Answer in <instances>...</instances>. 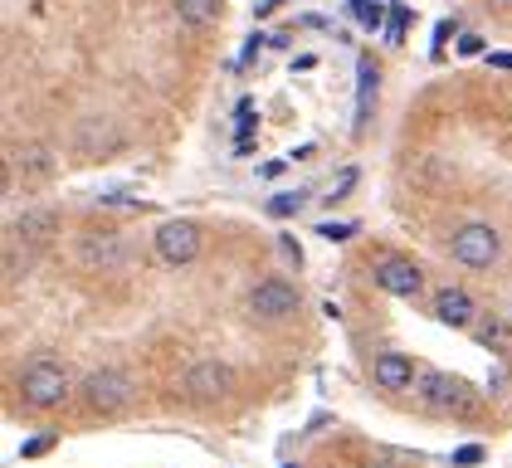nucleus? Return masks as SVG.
Listing matches in <instances>:
<instances>
[{"label": "nucleus", "mask_w": 512, "mask_h": 468, "mask_svg": "<svg viewBox=\"0 0 512 468\" xmlns=\"http://www.w3.org/2000/svg\"><path fill=\"white\" fill-rule=\"evenodd\" d=\"M152 249H157L161 264L186 269V264H196L200 249H205V230H200L196 220H166V225L152 234Z\"/></svg>", "instance_id": "f257e3e1"}, {"label": "nucleus", "mask_w": 512, "mask_h": 468, "mask_svg": "<svg viewBox=\"0 0 512 468\" xmlns=\"http://www.w3.org/2000/svg\"><path fill=\"white\" fill-rule=\"evenodd\" d=\"M449 254L464 264V269H493L498 259H503V234L493 230V225H459L454 239H449Z\"/></svg>", "instance_id": "f03ea898"}, {"label": "nucleus", "mask_w": 512, "mask_h": 468, "mask_svg": "<svg viewBox=\"0 0 512 468\" xmlns=\"http://www.w3.org/2000/svg\"><path fill=\"white\" fill-rule=\"evenodd\" d=\"M20 395H25V405H35V410H54V405H64V395H69V376H64V366H54V361H35V366H25V376H20Z\"/></svg>", "instance_id": "7ed1b4c3"}, {"label": "nucleus", "mask_w": 512, "mask_h": 468, "mask_svg": "<svg viewBox=\"0 0 512 468\" xmlns=\"http://www.w3.org/2000/svg\"><path fill=\"white\" fill-rule=\"evenodd\" d=\"M132 395H137V386H132V376L118 371V366H103V371H93V376L83 381L88 410H103V415H113V410H122V405H132Z\"/></svg>", "instance_id": "20e7f679"}, {"label": "nucleus", "mask_w": 512, "mask_h": 468, "mask_svg": "<svg viewBox=\"0 0 512 468\" xmlns=\"http://www.w3.org/2000/svg\"><path fill=\"white\" fill-rule=\"evenodd\" d=\"M249 312H254L259 322H283V317L298 312V288H293L288 278H264V283H254V293H249Z\"/></svg>", "instance_id": "39448f33"}, {"label": "nucleus", "mask_w": 512, "mask_h": 468, "mask_svg": "<svg viewBox=\"0 0 512 468\" xmlns=\"http://www.w3.org/2000/svg\"><path fill=\"white\" fill-rule=\"evenodd\" d=\"M420 400L439 410V415H449V410H464V400H469V386L459 381V376H449V371H425L420 381Z\"/></svg>", "instance_id": "423d86ee"}, {"label": "nucleus", "mask_w": 512, "mask_h": 468, "mask_svg": "<svg viewBox=\"0 0 512 468\" xmlns=\"http://www.w3.org/2000/svg\"><path fill=\"white\" fill-rule=\"evenodd\" d=\"M230 386H235V371L225 361H196L186 371V395L191 400H225Z\"/></svg>", "instance_id": "0eeeda50"}, {"label": "nucleus", "mask_w": 512, "mask_h": 468, "mask_svg": "<svg viewBox=\"0 0 512 468\" xmlns=\"http://www.w3.org/2000/svg\"><path fill=\"white\" fill-rule=\"evenodd\" d=\"M376 283H381L391 298H420L425 273L415 269L410 259H381V264H376Z\"/></svg>", "instance_id": "6e6552de"}, {"label": "nucleus", "mask_w": 512, "mask_h": 468, "mask_svg": "<svg viewBox=\"0 0 512 468\" xmlns=\"http://www.w3.org/2000/svg\"><path fill=\"white\" fill-rule=\"evenodd\" d=\"M59 234V215L54 210H40V205H30L15 225H10V244H30V249H40Z\"/></svg>", "instance_id": "1a4fd4ad"}, {"label": "nucleus", "mask_w": 512, "mask_h": 468, "mask_svg": "<svg viewBox=\"0 0 512 468\" xmlns=\"http://www.w3.org/2000/svg\"><path fill=\"white\" fill-rule=\"evenodd\" d=\"M371 376H376L381 390H410L415 386V361L400 356V351H381V356L371 361Z\"/></svg>", "instance_id": "9d476101"}, {"label": "nucleus", "mask_w": 512, "mask_h": 468, "mask_svg": "<svg viewBox=\"0 0 512 468\" xmlns=\"http://www.w3.org/2000/svg\"><path fill=\"white\" fill-rule=\"evenodd\" d=\"M122 259H127V239H122V234H88V239H83V264H93V269H118Z\"/></svg>", "instance_id": "9b49d317"}, {"label": "nucleus", "mask_w": 512, "mask_h": 468, "mask_svg": "<svg viewBox=\"0 0 512 468\" xmlns=\"http://www.w3.org/2000/svg\"><path fill=\"white\" fill-rule=\"evenodd\" d=\"M434 317L444 322V327H469L478 308H473V298L464 288H439V298H434Z\"/></svg>", "instance_id": "f8f14e48"}, {"label": "nucleus", "mask_w": 512, "mask_h": 468, "mask_svg": "<svg viewBox=\"0 0 512 468\" xmlns=\"http://www.w3.org/2000/svg\"><path fill=\"white\" fill-rule=\"evenodd\" d=\"M220 15H225V0H176V20L191 25V30L220 25Z\"/></svg>", "instance_id": "ddd939ff"}, {"label": "nucleus", "mask_w": 512, "mask_h": 468, "mask_svg": "<svg viewBox=\"0 0 512 468\" xmlns=\"http://www.w3.org/2000/svg\"><path fill=\"white\" fill-rule=\"evenodd\" d=\"M356 83H361V88H356V127H361V122L371 117V103H376V88H381V69H376V64L366 59V64H361V74H356Z\"/></svg>", "instance_id": "4468645a"}, {"label": "nucleus", "mask_w": 512, "mask_h": 468, "mask_svg": "<svg viewBox=\"0 0 512 468\" xmlns=\"http://www.w3.org/2000/svg\"><path fill=\"white\" fill-rule=\"evenodd\" d=\"M347 10H352L356 25H366V30H381V20H386V5L381 0H352Z\"/></svg>", "instance_id": "2eb2a0df"}, {"label": "nucleus", "mask_w": 512, "mask_h": 468, "mask_svg": "<svg viewBox=\"0 0 512 468\" xmlns=\"http://www.w3.org/2000/svg\"><path fill=\"white\" fill-rule=\"evenodd\" d=\"M20 166H30L35 176H49L54 171V156H49V147H30V152L20 156Z\"/></svg>", "instance_id": "dca6fc26"}, {"label": "nucleus", "mask_w": 512, "mask_h": 468, "mask_svg": "<svg viewBox=\"0 0 512 468\" xmlns=\"http://www.w3.org/2000/svg\"><path fill=\"white\" fill-rule=\"evenodd\" d=\"M303 200H308V191L274 195V200H269V210H274V215H298V210H303Z\"/></svg>", "instance_id": "f3484780"}, {"label": "nucleus", "mask_w": 512, "mask_h": 468, "mask_svg": "<svg viewBox=\"0 0 512 468\" xmlns=\"http://www.w3.org/2000/svg\"><path fill=\"white\" fill-rule=\"evenodd\" d=\"M352 186H356V166H347V171H342V181H337V186L327 191V205H337V200H342V195L352 191Z\"/></svg>", "instance_id": "a211bd4d"}, {"label": "nucleus", "mask_w": 512, "mask_h": 468, "mask_svg": "<svg viewBox=\"0 0 512 468\" xmlns=\"http://www.w3.org/2000/svg\"><path fill=\"white\" fill-rule=\"evenodd\" d=\"M483 342H488V347H508V327H503V322L483 327Z\"/></svg>", "instance_id": "6ab92c4d"}, {"label": "nucleus", "mask_w": 512, "mask_h": 468, "mask_svg": "<svg viewBox=\"0 0 512 468\" xmlns=\"http://www.w3.org/2000/svg\"><path fill=\"white\" fill-rule=\"evenodd\" d=\"M356 225H322V239H352Z\"/></svg>", "instance_id": "aec40b11"}, {"label": "nucleus", "mask_w": 512, "mask_h": 468, "mask_svg": "<svg viewBox=\"0 0 512 468\" xmlns=\"http://www.w3.org/2000/svg\"><path fill=\"white\" fill-rule=\"evenodd\" d=\"M478 49H483V39H478V35H464V39H459V54H469V59H473Z\"/></svg>", "instance_id": "412c9836"}, {"label": "nucleus", "mask_w": 512, "mask_h": 468, "mask_svg": "<svg viewBox=\"0 0 512 468\" xmlns=\"http://www.w3.org/2000/svg\"><path fill=\"white\" fill-rule=\"evenodd\" d=\"M454 459H459V464H478V459H483V454H478V449H473V444H469V449H459V454H454Z\"/></svg>", "instance_id": "4be33fe9"}, {"label": "nucleus", "mask_w": 512, "mask_h": 468, "mask_svg": "<svg viewBox=\"0 0 512 468\" xmlns=\"http://www.w3.org/2000/svg\"><path fill=\"white\" fill-rule=\"evenodd\" d=\"M488 5H493V10H512V0H488Z\"/></svg>", "instance_id": "5701e85b"}, {"label": "nucleus", "mask_w": 512, "mask_h": 468, "mask_svg": "<svg viewBox=\"0 0 512 468\" xmlns=\"http://www.w3.org/2000/svg\"><path fill=\"white\" fill-rule=\"evenodd\" d=\"M288 468H293V464H288Z\"/></svg>", "instance_id": "b1692460"}]
</instances>
